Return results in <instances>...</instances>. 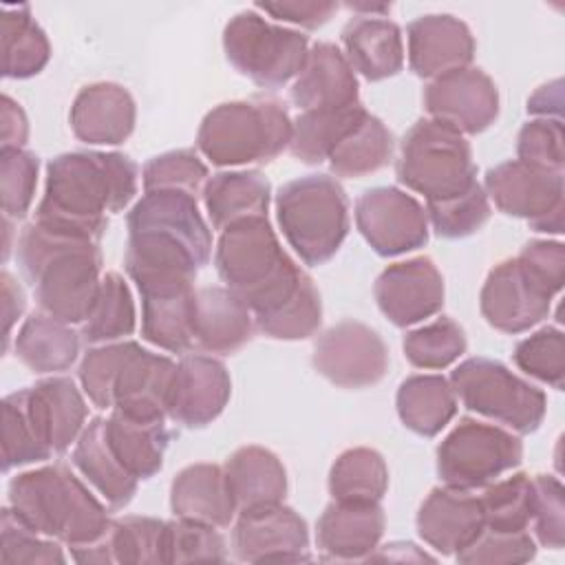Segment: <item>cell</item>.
Returning <instances> with one entry per match:
<instances>
[{
    "label": "cell",
    "instance_id": "cell-1",
    "mask_svg": "<svg viewBox=\"0 0 565 565\" xmlns=\"http://www.w3.org/2000/svg\"><path fill=\"white\" fill-rule=\"evenodd\" d=\"M137 163L121 152L77 150L49 161L44 196L35 221L99 241L108 214L121 212L137 194Z\"/></svg>",
    "mask_w": 565,
    "mask_h": 565
},
{
    "label": "cell",
    "instance_id": "cell-2",
    "mask_svg": "<svg viewBox=\"0 0 565 565\" xmlns=\"http://www.w3.org/2000/svg\"><path fill=\"white\" fill-rule=\"evenodd\" d=\"M126 271L132 282L148 278H190L207 265L212 232L196 196L174 190L146 192L128 212Z\"/></svg>",
    "mask_w": 565,
    "mask_h": 565
},
{
    "label": "cell",
    "instance_id": "cell-3",
    "mask_svg": "<svg viewBox=\"0 0 565 565\" xmlns=\"http://www.w3.org/2000/svg\"><path fill=\"white\" fill-rule=\"evenodd\" d=\"M15 247L42 313L68 324L84 322L102 285L99 241L33 221L20 232Z\"/></svg>",
    "mask_w": 565,
    "mask_h": 565
},
{
    "label": "cell",
    "instance_id": "cell-4",
    "mask_svg": "<svg viewBox=\"0 0 565 565\" xmlns=\"http://www.w3.org/2000/svg\"><path fill=\"white\" fill-rule=\"evenodd\" d=\"M9 505L33 530L68 547L95 543L113 525L106 505L62 463L13 477Z\"/></svg>",
    "mask_w": 565,
    "mask_h": 565
},
{
    "label": "cell",
    "instance_id": "cell-5",
    "mask_svg": "<svg viewBox=\"0 0 565 565\" xmlns=\"http://www.w3.org/2000/svg\"><path fill=\"white\" fill-rule=\"evenodd\" d=\"M294 121L282 102L254 97L212 108L196 132V148L214 166L269 163L291 141Z\"/></svg>",
    "mask_w": 565,
    "mask_h": 565
},
{
    "label": "cell",
    "instance_id": "cell-6",
    "mask_svg": "<svg viewBox=\"0 0 565 565\" xmlns=\"http://www.w3.org/2000/svg\"><path fill=\"white\" fill-rule=\"evenodd\" d=\"M276 218L289 247L309 267L331 260L349 234V201L329 174H307L276 194Z\"/></svg>",
    "mask_w": 565,
    "mask_h": 565
},
{
    "label": "cell",
    "instance_id": "cell-7",
    "mask_svg": "<svg viewBox=\"0 0 565 565\" xmlns=\"http://www.w3.org/2000/svg\"><path fill=\"white\" fill-rule=\"evenodd\" d=\"M395 177L428 201L457 196L477 183V166L466 137L435 119L415 121L402 139Z\"/></svg>",
    "mask_w": 565,
    "mask_h": 565
},
{
    "label": "cell",
    "instance_id": "cell-8",
    "mask_svg": "<svg viewBox=\"0 0 565 565\" xmlns=\"http://www.w3.org/2000/svg\"><path fill=\"white\" fill-rule=\"evenodd\" d=\"M450 384L468 411L519 435H530L543 424L547 411L545 393L499 360L468 358L450 373Z\"/></svg>",
    "mask_w": 565,
    "mask_h": 565
},
{
    "label": "cell",
    "instance_id": "cell-9",
    "mask_svg": "<svg viewBox=\"0 0 565 565\" xmlns=\"http://www.w3.org/2000/svg\"><path fill=\"white\" fill-rule=\"evenodd\" d=\"M223 51L241 75L263 88H278L302 71L309 38L245 9L225 24Z\"/></svg>",
    "mask_w": 565,
    "mask_h": 565
},
{
    "label": "cell",
    "instance_id": "cell-10",
    "mask_svg": "<svg viewBox=\"0 0 565 565\" xmlns=\"http://www.w3.org/2000/svg\"><path fill=\"white\" fill-rule=\"evenodd\" d=\"M523 459V444L510 430L461 417L437 446V475L444 486L477 490L514 470Z\"/></svg>",
    "mask_w": 565,
    "mask_h": 565
},
{
    "label": "cell",
    "instance_id": "cell-11",
    "mask_svg": "<svg viewBox=\"0 0 565 565\" xmlns=\"http://www.w3.org/2000/svg\"><path fill=\"white\" fill-rule=\"evenodd\" d=\"M483 190L503 214L525 218L534 232H563V172L541 170L519 159H510L486 172Z\"/></svg>",
    "mask_w": 565,
    "mask_h": 565
},
{
    "label": "cell",
    "instance_id": "cell-12",
    "mask_svg": "<svg viewBox=\"0 0 565 565\" xmlns=\"http://www.w3.org/2000/svg\"><path fill=\"white\" fill-rule=\"evenodd\" d=\"M313 369L335 386L364 388L377 384L388 371V349L371 327L342 320L313 344Z\"/></svg>",
    "mask_w": 565,
    "mask_h": 565
},
{
    "label": "cell",
    "instance_id": "cell-13",
    "mask_svg": "<svg viewBox=\"0 0 565 565\" xmlns=\"http://www.w3.org/2000/svg\"><path fill=\"white\" fill-rule=\"evenodd\" d=\"M355 225L380 256H399L428 243L424 205L393 185L366 190L355 201Z\"/></svg>",
    "mask_w": 565,
    "mask_h": 565
},
{
    "label": "cell",
    "instance_id": "cell-14",
    "mask_svg": "<svg viewBox=\"0 0 565 565\" xmlns=\"http://www.w3.org/2000/svg\"><path fill=\"white\" fill-rule=\"evenodd\" d=\"M309 527L289 505L276 503L238 512L232 530V552L243 563L311 561Z\"/></svg>",
    "mask_w": 565,
    "mask_h": 565
},
{
    "label": "cell",
    "instance_id": "cell-15",
    "mask_svg": "<svg viewBox=\"0 0 565 565\" xmlns=\"http://www.w3.org/2000/svg\"><path fill=\"white\" fill-rule=\"evenodd\" d=\"M552 300L554 294H550L519 258H508L488 274L479 307L490 327L514 335L547 318Z\"/></svg>",
    "mask_w": 565,
    "mask_h": 565
},
{
    "label": "cell",
    "instance_id": "cell-16",
    "mask_svg": "<svg viewBox=\"0 0 565 565\" xmlns=\"http://www.w3.org/2000/svg\"><path fill=\"white\" fill-rule=\"evenodd\" d=\"M424 108L430 119L461 135H479L499 115V90L481 68L466 66L430 79L424 88Z\"/></svg>",
    "mask_w": 565,
    "mask_h": 565
},
{
    "label": "cell",
    "instance_id": "cell-17",
    "mask_svg": "<svg viewBox=\"0 0 565 565\" xmlns=\"http://www.w3.org/2000/svg\"><path fill=\"white\" fill-rule=\"evenodd\" d=\"M380 311L395 327L417 324L444 307V278L428 256L388 265L373 287Z\"/></svg>",
    "mask_w": 565,
    "mask_h": 565
},
{
    "label": "cell",
    "instance_id": "cell-18",
    "mask_svg": "<svg viewBox=\"0 0 565 565\" xmlns=\"http://www.w3.org/2000/svg\"><path fill=\"white\" fill-rule=\"evenodd\" d=\"M230 395L225 364L205 353H188L177 362L168 417L185 428H203L225 411Z\"/></svg>",
    "mask_w": 565,
    "mask_h": 565
},
{
    "label": "cell",
    "instance_id": "cell-19",
    "mask_svg": "<svg viewBox=\"0 0 565 565\" xmlns=\"http://www.w3.org/2000/svg\"><path fill=\"white\" fill-rule=\"evenodd\" d=\"M406 40L408 66L424 79L466 68L475 60L477 44L468 24L448 13L419 15L408 24Z\"/></svg>",
    "mask_w": 565,
    "mask_h": 565
},
{
    "label": "cell",
    "instance_id": "cell-20",
    "mask_svg": "<svg viewBox=\"0 0 565 565\" xmlns=\"http://www.w3.org/2000/svg\"><path fill=\"white\" fill-rule=\"evenodd\" d=\"M415 525L419 539L444 556H455L486 530L479 497L450 486L430 490Z\"/></svg>",
    "mask_w": 565,
    "mask_h": 565
},
{
    "label": "cell",
    "instance_id": "cell-21",
    "mask_svg": "<svg viewBox=\"0 0 565 565\" xmlns=\"http://www.w3.org/2000/svg\"><path fill=\"white\" fill-rule=\"evenodd\" d=\"M380 501H335L316 523V543L324 561H366L384 536Z\"/></svg>",
    "mask_w": 565,
    "mask_h": 565
},
{
    "label": "cell",
    "instance_id": "cell-22",
    "mask_svg": "<svg viewBox=\"0 0 565 565\" xmlns=\"http://www.w3.org/2000/svg\"><path fill=\"white\" fill-rule=\"evenodd\" d=\"M137 291L141 296V335L163 351H188L194 344V282H148Z\"/></svg>",
    "mask_w": 565,
    "mask_h": 565
},
{
    "label": "cell",
    "instance_id": "cell-23",
    "mask_svg": "<svg viewBox=\"0 0 565 565\" xmlns=\"http://www.w3.org/2000/svg\"><path fill=\"white\" fill-rule=\"evenodd\" d=\"M135 99L115 82L84 86L71 106L73 135L90 146L124 143L135 130Z\"/></svg>",
    "mask_w": 565,
    "mask_h": 565
},
{
    "label": "cell",
    "instance_id": "cell-24",
    "mask_svg": "<svg viewBox=\"0 0 565 565\" xmlns=\"http://www.w3.org/2000/svg\"><path fill=\"white\" fill-rule=\"evenodd\" d=\"M291 99L305 110H331L358 104V77L344 53L331 42L309 49L291 86Z\"/></svg>",
    "mask_w": 565,
    "mask_h": 565
},
{
    "label": "cell",
    "instance_id": "cell-25",
    "mask_svg": "<svg viewBox=\"0 0 565 565\" xmlns=\"http://www.w3.org/2000/svg\"><path fill=\"white\" fill-rule=\"evenodd\" d=\"M174 371L177 364L168 355L139 347L117 377L113 408L141 419H166Z\"/></svg>",
    "mask_w": 565,
    "mask_h": 565
},
{
    "label": "cell",
    "instance_id": "cell-26",
    "mask_svg": "<svg viewBox=\"0 0 565 565\" xmlns=\"http://www.w3.org/2000/svg\"><path fill=\"white\" fill-rule=\"evenodd\" d=\"M26 408L44 444L60 455L71 448L84 430L88 406L68 377H46L24 388Z\"/></svg>",
    "mask_w": 565,
    "mask_h": 565
},
{
    "label": "cell",
    "instance_id": "cell-27",
    "mask_svg": "<svg viewBox=\"0 0 565 565\" xmlns=\"http://www.w3.org/2000/svg\"><path fill=\"white\" fill-rule=\"evenodd\" d=\"M254 316L249 307L227 287L196 289L194 344L207 353L230 355L254 338Z\"/></svg>",
    "mask_w": 565,
    "mask_h": 565
},
{
    "label": "cell",
    "instance_id": "cell-28",
    "mask_svg": "<svg viewBox=\"0 0 565 565\" xmlns=\"http://www.w3.org/2000/svg\"><path fill=\"white\" fill-rule=\"evenodd\" d=\"M170 508L179 519L227 527L236 514V505L225 470L216 463H192L183 468L172 479Z\"/></svg>",
    "mask_w": 565,
    "mask_h": 565
},
{
    "label": "cell",
    "instance_id": "cell-29",
    "mask_svg": "<svg viewBox=\"0 0 565 565\" xmlns=\"http://www.w3.org/2000/svg\"><path fill=\"white\" fill-rule=\"evenodd\" d=\"M344 57L369 82L393 77L404 66L402 31L393 20L355 15L342 29Z\"/></svg>",
    "mask_w": 565,
    "mask_h": 565
},
{
    "label": "cell",
    "instance_id": "cell-30",
    "mask_svg": "<svg viewBox=\"0 0 565 565\" xmlns=\"http://www.w3.org/2000/svg\"><path fill=\"white\" fill-rule=\"evenodd\" d=\"M225 479L236 512L282 503L287 494V472L282 461L263 446L236 448L225 466Z\"/></svg>",
    "mask_w": 565,
    "mask_h": 565
},
{
    "label": "cell",
    "instance_id": "cell-31",
    "mask_svg": "<svg viewBox=\"0 0 565 565\" xmlns=\"http://www.w3.org/2000/svg\"><path fill=\"white\" fill-rule=\"evenodd\" d=\"M269 201L271 185L256 170L218 172L203 188L207 216L218 232L249 218H267Z\"/></svg>",
    "mask_w": 565,
    "mask_h": 565
},
{
    "label": "cell",
    "instance_id": "cell-32",
    "mask_svg": "<svg viewBox=\"0 0 565 565\" xmlns=\"http://www.w3.org/2000/svg\"><path fill=\"white\" fill-rule=\"evenodd\" d=\"M104 433L113 455L135 479H150L161 470L170 441L166 419H141L113 408Z\"/></svg>",
    "mask_w": 565,
    "mask_h": 565
},
{
    "label": "cell",
    "instance_id": "cell-33",
    "mask_svg": "<svg viewBox=\"0 0 565 565\" xmlns=\"http://www.w3.org/2000/svg\"><path fill=\"white\" fill-rule=\"evenodd\" d=\"M104 422L106 417H93L90 424L84 426L73 448V463L110 508L121 510L132 501L139 479H135L113 455L106 441Z\"/></svg>",
    "mask_w": 565,
    "mask_h": 565
},
{
    "label": "cell",
    "instance_id": "cell-34",
    "mask_svg": "<svg viewBox=\"0 0 565 565\" xmlns=\"http://www.w3.org/2000/svg\"><path fill=\"white\" fill-rule=\"evenodd\" d=\"M13 349L33 373L66 371L79 353V333L49 313H31L20 327Z\"/></svg>",
    "mask_w": 565,
    "mask_h": 565
},
{
    "label": "cell",
    "instance_id": "cell-35",
    "mask_svg": "<svg viewBox=\"0 0 565 565\" xmlns=\"http://www.w3.org/2000/svg\"><path fill=\"white\" fill-rule=\"evenodd\" d=\"M402 424L419 437L439 435L457 413V395L444 375H411L395 397Z\"/></svg>",
    "mask_w": 565,
    "mask_h": 565
},
{
    "label": "cell",
    "instance_id": "cell-36",
    "mask_svg": "<svg viewBox=\"0 0 565 565\" xmlns=\"http://www.w3.org/2000/svg\"><path fill=\"white\" fill-rule=\"evenodd\" d=\"M366 108L362 102L331 108V110H305L296 117L289 152L302 163L316 166L329 159L338 143L364 119Z\"/></svg>",
    "mask_w": 565,
    "mask_h": 565
},
{
    "label": "cell",
    "instance_id": "cell-37",
    "mask_svg": "<svg viewBox=\"0 0 565 565\" xmlns=\"http://www.w3.org/2000/svg\"><path fill=\"white\" fill-rule=\"evenodd\" d=\"M2 75L26 79L38 75L51 57L46 33L31 15L29 4L2 7Z\"/></svg>",
    "mask_w": 565,
    "mask_h": 565
},
{
    "label": "cell",
    "instance_id": "cell-38",
    "mask_svg": "<svg viewBox=\"0 0 565 565\" xmlns=\"http://www.w3.org/2000/svg\"><path fill=\"white\" fill-rule=\"evenodd\" d=\"M395 141L391 130L375 115L366 113L364 119L338 143L329 154V168L335 177L360 179L388 166L393 159Z\"/></svg>",
    "mask_w": 565,
    "mask_h": 565
},
{
    "label": "cell",
    "instance_id": "cell-39",
    "mask_svg": "<svg viewBox=\"0 0 565 565\" xmlns=\"http://www.w3.org/2000/svg\"><path fill=\"white\" fill-rule=\"evenodd\" d=\"M388 488V468L373 448H349L331 466L329 492L335 501H382Z\"/></svg>",
    "mask_w": 565,
    "mask_h": 565
},
{
    "label": "cell",
    "instance_id": "cell-40",
    "mask_svg": "<svg viewBox=\"0 0 565 565\" xmlns=\"http://www.w3.org/2000/svg\"><path fill=\"white\" fill-rule=\"evenodd\" d=\"M137 313L132 294L117 271L102 276L99 294L86 320L82 322V338L86 344L117 342L135 331Z\"/></svg>",
    "mask_w": 565,
    "mask_h": 565
},
{
    "label": "cell",
    "instance_id": "cell-41",
    "mask_svg": "<svg viewBox=\"0 0 565 565\" xmlns=\"http://www.w3.org/2000/svg\"><path fill=\"white\" fill-rule=\"evenodd\" d=\"M486 530L523 532L532 521L534 483L525 472L492 481L479 497Z\"/></svg>",
    "mask_w": 565,
    "mask_h": 565
},
{
    "label": "cell",
    "instance_id": "cell-42",
    "mask_svg": "<svg viewBox=\"0 0 565 565\" xmlns=\"http://www.w3.org/2000/svg\"><path fill=\"white\" fill-rule=\"evenodd\" d=\"M51 455L26 408L24 388L9 393L2 399V470L46 461Z\"/></svg>",
    "mask_w": 565,
    "mask_h": 565
},
{
    "label": "cell",
    "instance_id": "cell-43",
    "mask_svg": "<svg viewBox=\"0 0 565 565\" xmlns=\"http://www.w3.org/2000/svg\"><path fill=\"white\" fill-rule=\"evenodd\" d=\"M466 333L448 316H441L404 335L406 360L417 369H446L466 353Z\"/></svg>",
    "mask_w": 565,
    "mask_h": 565
},
{
    "label": "cell",
    "instance_id": "cell-44",
    "mask_svg": "<svg viewBox=\"0 0 565 565\" xmlns=\"http://www.w3.org/2000/svg\"><path fill=\"white\" fill-rule=\"evenodd\" d=\"M424 210L435 234L448 241L472 236L490 218V201L481 183H475L457 196L428 201Z\"/></svg>",
    "mask_w": 565,
    "mask_h": 565
},
{
    "label": "cell",
    "instance_id": "cell-45",
    "mask_svg": "<svg viewBox=\"0 0 565 565\" xmlns=\"http://www.w3.org/2000/svg\"><path fill=\"white\" fill-rule=\"evenodd\" d=\"M110 547L115 563L159 565L166 563V521L152 516H124L110 525Z\"/></svg>",
    "mask_w": 565,
    "mask_h": 565
},
{
    "label": "cell",
    "instance_id": "cell-46",
    "mask_svg": "<svg viewBox=\"0 0 565 565\" xmlns=\"http://www.w3.org/2000/svg\"><path fill=\"white\" fill-rule=\"evenodd\" d=\"M60 541L49 539L22 521L11 505L0 516V563L2 565H49L64 563Z\"/></svg>",
    "mask_w": 565,
    "mask_h": 565
},
{
    "label": "cell",
    "instance_id": "cell-47",
    "mask_svg": "<svg viewBox=\"0 0 565 565\" xmlns=\"http://www.w3.org/2000/svg\"><path fill=\"white\" fill-rule=\"evenodd\" d=\"M166 563H225L227 545L214 525L174 519L166 521Z\"/></svg>",
    "mask_w": 565,
    "mask_h": 565
},
{
    "label": "cell",
    "instance_id": "cell-48",
    "mask_svg": "<svg viewBox=\"0 0 565 565\" xmlns=\"http://www.w3.org/2000/svg\"><path fill=\"white\" fill-rule=\"evenodd\" d=\"M139 349L137 342H108L88 349L79 362V382L97 408H113V391L128 358Z\"/></svg>",
    "mask_w": 565,
    "mask_h": 565
},
{
    "label": "cell",
    "instance_id": "cell-49",
    "mask_svg": "<svg viewBox=\"0 0 565 565\" xmlns=\"http://www.w3.org/2000/svg\"><path fill=\"white\" fill-rule=\"evenodd\" d=\"M143 190H174L196 196L207 183V166L190 148L170 150L152 157L141 172Z\"/></svg>",
    "mask_w": 565,
    "mask_h": 565
},
{
    "label": "cell",
    "instance_id": "cell-50",
    "mask_svg": "<svg viewBox=\"0 0 565 565\" xmlns=\"http://www.w3.org/2000/svg\"><path fill=\"white\" fill-rule=\"evenodd\" d=\"M514 364L530 377L563 388L565 382V340L556 327H543L532 335L523 338L514 347Z\"/></svg>",
    "mask_w": 565,
    "mask_h": 565
},
{
    "label": "cell",
    "instance_id": "cell-51",
    "mask_svg": "<svg viewBox=\"0 0 565 565\" xmlns=\"http://www.w3.org/2000/svg\"><path fill=\"white\" fill-rule=\"evenodd\" d=\"M40 161L24 148H0V194L4 218H24L38 185Z\"/></svg>",
    "mask_w": 565,
    "mask_h": 565
},
{
    "label": "cell",
    "instance_id": "cell-52",
    "mask_svg": "<svg viewBox=\"0 0 565 565\" xmlns=\"http://www.w3.org/2000/svg\"><path fill=\"white\" fill-rule=\"evenodd\" d=\"M519 161L541 170L563 172L565 166V135L563 119L536 117L519 130L516 139Z\"/></svg>",
    "mask_w": 565,
    "mask_h": 565
},
{
    "label": "cell",
    "instance_id": "cell-53",
    "mask_svg": "<svg viewBox=\"0 0 565 565\" xmlns=\"http://www.w3.org/2000/svg\"><path fill=\"white\" fill-rule=\"evenodd\" d=\"M536 556L534 539L523 532L483 530L468 547L455 554L466 565H514L527 563Z\"/></svg>",
    "mask_w": 565,
    "mask_h": 565
},
{
    "label": "cell",
    "instance_id": "cell-54",
    "mask_svg": "<svg viewBox=\"0 0 565 565\" xmlns=\"http://www.w3.org/2000/svg\"><path fill=\"white\" fill-rule=\"evenodd\" d=\"M534 483V532L543 547L561 550L565 543L563 483L552 475H536Z\"/></svg>",
    "mask_w": 565,
    "mask_h": 565
},
{
    "label": "cell",
    "instance_id": "cell-55",
    "mask_svg": "<svg viewBox=\"0 0 565 565\" xmlns=\"http://www.w3.org/2000/svg\"><path fill=\"white\" fill-rule=\"evenodd\" d=\"M521 265L550 291L558 294L565 282V247L558 241H530L516 256Z\"/></svg>",
    "mask_w": 565,
    "mask_h": 565
},
{
    "label": "cell",
    "instance_id": "cell-56",
    "mask_svg": "<svg viewBox=\"0 0 565 565\" xmlns=\"http://www.w3.org/2000/svg\"><path fill=\"white\" fill-rule=\"evenodd\" d=\"M254 9L269 13L280 22H291L302 29H320L335 13L338 4L329 0H280V2H256Z\"/></svg>",
    "mask_w": 565,
    "mask_h": 565
},
{
    "label": "cell",
    "instance_id": "cell-57",
    "mask_svg": "<svg viewBox=\"0 0 565 565\" xmlns=\"http://www.w3.org/2000/svg\"><path fill=\"white\" fill-rule=\"evenodd\" d=\"M0 121H2L0 148H22L29 139V121H26L22 106L15 99H11L9 95H2Z\"/></svg>",
    "mask_w": 565,
    "mask_h": 565
},
{
    "label": "cell",
    "instance_id": "cell-58",
    "mask_svg": "<svg viewBox=\"0 0 565 565\" xmlns=\"http://www.w3.org/2000/svg\"><path fill=\"white\" fill-rule=\"evenodd\" d=\"M0 282H2V316H4V349H7L11 338V327L22 316L26 300H24V291L20 289V285L9 271L0 274Z\"/></svg>",
    "mask_w": 565,
    "mask_h": 565
},
{
    "label": "cell",
    "instance_id": "cell-59",
    "mask_svg": "<svg viewBox=\"0 0 565 565\" xmlns=\"http://www.w3.org/2000/svg\"><path fill=\"white\" fill-rule=\"evenodd\" d=\"M527 113L536 115V117L561 119V115H563V82L554 79L550 84H543L527 99Z\"/></svg>",
    "mask_w": 565,
    "mask_h": 565
},
{
    "label": "cell",
    "instance_id": "cell-60",
    "mask_svg": "<svg viewBox=\"0 0 565 565\" xmlns=\"http://www.w3.org/2000/svg\"><path fill=\"white\" fill-rule=\"evenodd\" d=\"M347 7L355 13L364 11V15H371V18H382V13L391 11V4H373V2H349Z\"/></svg>",
    "mask_w": 565,
    "mask_h": 565
}]
</instances>
